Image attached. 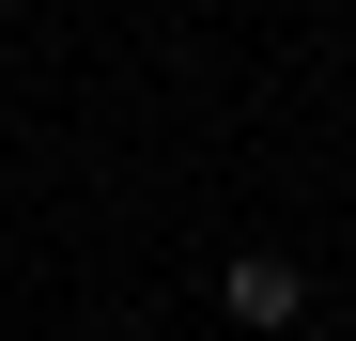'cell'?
Masks as SVG:
<instances>
[{
    "label": "cell",
    "mask_w": 356,
    "mask_h": 341,
    "mask_svg": "<svg viewBox=\"0 0 356 341\" xmlns=\"http://www.w3.org/2000/svg\"><path fill=\"white\" fill-rule=\"evenodd\" d=\"M217 310H232V326H264V341H279V326H310V264H294V248H232V264H217Z\"/></svg>",
    "instance_id": "cell-1"
}]
</instances>
